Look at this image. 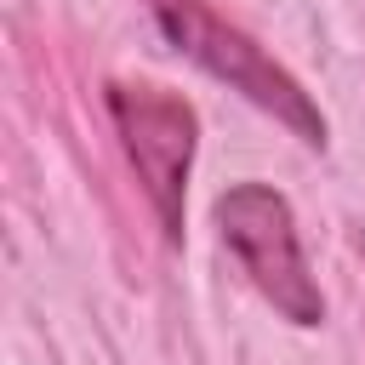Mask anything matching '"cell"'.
<instances>
[{"label":"cell","mask_w":365,"mask_h":365,"mask_svg":"<svg viewBox=\"0 0 365 365\" xmlns=\"http://www.w3.org/2000/svg\"><path fill=\"white\" fill-rule=\"evenodd\" d=\"M143 11L154 17V29L211 80H222L228 91H240L251 108H262L268 120H279L302 148H325L331 125L314 103V91L279 63L268 57L245 29H234L228 17H217L205 0H143Z\"/></svg>","instance_id":"cell-1"},{"label":"cell","mask_w":365,"mask_h":365,"mask_svg":"<svg viewBox=\"0 0 365 365\" xmlns=\"http://www.w3.org/2000/svg\"><path fill=\"white\" fill-rule=\"evenodd\" d=\"M211 222L222 251L240 262V274L257 285V297L297 331L325 325V291L308 268L291 200L268 182H228L211 200Z\"/></svg>","instance_id":"cell-2"},{"label":"cell","mask_w":365,"mask_h":365,"mask_svg":"<svg viewBox=\"0 0 365 365\" xmlns=\"http://www.w3.org/2000/svg\"><path fill=\"white\" fill-rule=\"evenodd\" d=\"M103 103H108V120L120 131V148L143 182V200H148L165 245H182L188 177H194V148H200L194 103L154 80H108Z\"/></svg>","instance_id":"cell-3"},{"label":"cell","mask_w":365,"mask_h":365,"mask_svg":"<svg viewBox=\"0 0 365 365\" xmlns=\"http://www.w3.org/2000/svg\"><path fill=\"white\" fill-rule=\"evenodd\" d=\"M359 251H365V228H359Z\"/></svg>","instance_id":"cell-4"}]
</instances>
